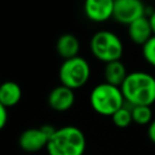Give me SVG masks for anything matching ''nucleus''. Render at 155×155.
<instances>
[{"label": "nucleus", "mask_w": 155, "mask_h": 155, "mask_svg": "<svg viewBox=\"0 0 155 155\" xmlns=\"http://www.w3.org/2000/svg\"><path fill=\"white\" fill-rule=\"evenodd\" d=\"M120 88L126 104L131 107L155 103V76L147 71L128 73Z\"/></svg>", "instance_id": "nucleus-1"}, {"label": "nucleus", "mask_w": 155, "mask_h": 155, "mask_svg": "<svg viewBox=\"0 0 155 155\" xmlns=\"http://www.w3.org/2000/svg\"><path fill=\"white\" fill-rule=\"evenodd\" d=\"M85 150V133L79 127L71 125L56 128L46 145L48 155H84Z\"/></svg>", "instance_id": "nucleus-2"}, {"label": "nucleus", "mask_w": 155, "mask_h": 155, "mask_svg": "<svg viewBox=\"0 0 155 155\" xmlns=\"http://www.w3.org/2000/svg\"><path fill=\"white\" fill-rule=\"evenodd\" d=\"M125 104L121 88L105 81L96 85L90 93V105L97 114L103 116H111Z\"/></svg>", "instance_id": "nucleus-3"}, {"label": "nucleus", "mask_w": 155, "mask_h": 155, "mask_svg": "<svg viewBox=\"0 0 155 155\" xmlns=\"http://www.w3.org/2000/svg\"><path fill=\"white\" fill-rule=\"evenodd\" d=\"M90 50L96 59L105 64L121 59L124 44L115 33L110 30H98L90 40Z\"/></svg>", "instance_id": "nucleus-4"}, {"label": "nucleus", "mask_w": 155, "mask_h": 155, "mask_svg": "<svg viewBox=\"0 0 155 155\" xmlns=\"http://www.w3.org/2000/svg\"><path fill=\"white\" fill-rule=\"evenodd\" d=\"M90 63L81 56L64 59L58 70V78L61 84L74 91L84 87L90 80Z\"/></svg>", "instance_id": "nucleus-5"}, {"label": "nucleus", "mask_w": 155, "mask_h": 155, "mask_svg": "<svg viewBox=\"0 0 155 155\" xmlns=\"http://www.w3.org/2000/svg\"><path fill=\"white\" fill-rule=\"evenodd\" d=\"M52 125H42L41 127H30L24 130L18 138V145L22 150L28 153H36L46 149L50 136L54 132Z\"/></svg>", "instance_id": "nucleus-6"}, {"label": "nucleus", "mask_w": 155, "mask_h": 155, "mask_svg": "<svg viewBox=\"0 0 155 155\" xmlns=\"http://www.w3.org/2000/svg\"><path fill=\"white\" fill-rule=\"evenodd\" d=\"M143 16L148 15L147 7L142 0H114L113 19L117 23L128 25Z\"/></svg>", "instance_id": "nucleus-7"}, {"label": "nucleus", "mask_w": 155, "mask_h": 155, "mask_svg": "<svg viewBox=\"0 0 155 155\" xmlns=\"http://www.w3.org/2000/svg\"><path fill=\"white\" fill-rule=\"evenodd\" d=\"M114 0H85L84 13L94 23H103L113 18Z\"/></svg>", "instance_id": "nucleus-8"}, {"label": "nucleus", "mask_w": 155, "mask_h": 155, "mask_svg": "<svg viewBox=\"0 0 155 155\" xmlns=\"http://www.w3.org/2000/svg\"><path fill=\"white\" fill-rule=\"evenodd\" d=\"M47 103L48 107L56 111H67L71 109L75 103V92L61 84L50 91Z\"/></svg>", "instance_id": "nucleus-9"}, {"label": "nucleus", "mask_w": 155, "mask_h": 155, "mask_svg": "<svg viewBox=\"0 0 155 155\" xmlns=\"http://www.w3.org/2000/svg\"><path fill=\"white\" fill-rule=\"evenodd\" d=\"M127 35L133 44L143 46L154 35L148 16H143V17L133 21L131 24H128L127 25Z\"/></svg>", "instance_id": "nucleus-10"}, {"label": "nucleus", "mask_w": 155, "mask_h": 155, "mask_svg": "<svg viewBox=\"0 0 155 155\" xmlns=\"http://www.w3.org/2000/svg\"><path fill=\"white\" fill-rule=\"evenodd\" d=\"M56 50H57V53L59 54V57L63 58V61L69 59V58L79 56L80 42L74 34L67 33L58 38V40L56 42Z\"/></svg>", "instance_id": "nucleus-11"}, {"label": "nucleus", "mask_w": 155, "mask_h": 155, "mask_svg": "<svg viewBox=\"0 0 155 155\" xmlns=\"http://www.w3.org/2000/svg\"><path fill=\"white\" fill-rule=\"evenodd\" d=\"M22 98V88L15 81H5L0 84V103L5 108H12L19 103Z\"/></svg>", "instance_id": "nucleus-12"}, {"label": "nucleus", "mask_w": 155, "mask_h": 155, "mask_svg": "<svg viewBox=\"0 0 155 155\" xmlns=\"http://www.w3.org/2000/svg\"><path fill=\"white\" fill-rule=\"evenodd\" d=\"M127 74L128 73L126 70V67L121 62V59L105 63V65H104L103 75H104V81L108 84H111V85L120 87L122 85L124 80L126 79Z\"/></svg>", "instance_id": "nucleus-13"}, {"label": "nucleus", "mask_w": 155, "mask_h": 155, "mask_svg": "<svg viewBox=\"0 0 155 155\" xmlns=\"http://www.w3.org/2000/svg\"><path fill=\"white\" fill-rule=\"evenodd\" d=\"M111 120H113L114 125L116 127H119V128H126V127H128L133 122L131 105L125 104L124 107H121L120 109H117L111 115Z\"/></svg>", "instance_id": "nucleus-14"}, {"label": "nucleus", "mask_w": 155, "mask_h": 155, "mask_svg": "<svg viewBox=\"0 0 155 155\" xmlns=\"http://www.w3.org/2000/svg\"><path fill=\"white\" fill-rule=\"evenodd\" d=\"M133 122L137 125H149L153 120V110L150 105H134L131 107Z\"/></svg>", "instance_id": "nucleus-15"}, {"label": "nucleus", "mask_w": 155, "mask_h": 155, "mask_svg": "<svg viewBox=\"0 0 155 155\" xmlns=\"http://www.w3.org/2000/svg\"><path fill=\"white\" fill-rule=\"evenodd\" d=\"M142 53H143L145 62L155 68V35H153L142 46Z\"/></svg>", "instance_id": "nucleus-16"}, {"label": "nucleus", "mask_w": 155, "mask_h": 155, "mask_svg": "<svg viewBox=\"0 0 155 155\" xmlns=\"http://www.w3.org/2000/svg\"><path fill=\"white\" fill-rule=\"evenodd\" d=\"M7 119H8L7 108H5V107L0 103V131L6 126V124H7Z\"/></svg>", "instance_id": "nucleus-17"}, {"label": "nucleus", "mask_w": 155, "mask_h": 155, "mask_svg": "<svg viewBox=\"0 0 155 155\" xmlns=\"http://www.w3.org/2000/svg\"><path fill=\"white\" fill-rule=\"evenodd\" d=\"M148 137L155 144V119H153L151 122L148 125Z\"/></svg>", "instance_id": "nucleus-18"}, {"label": "nucleus", "mask_w": 155, "mask_h": 155, "mask_svg": "<svg viewBox=\"0 0 155 155\" xmlns=\"http://www.w3.org/2000/svg\"><path fill=\"white\" fill-rule=\"evenodd\" d=\"M148 18H149V22H150V25H151L153 34L155 35V10H153V11L148 15Z\"/></svg>", "instance_id": "nucleus-19"}, {"label": "nucleus", "mask_w": 155, "mask_h": 155, "mask_svg": "<svg viewBox=\"0 0 155 155\" xmlns=\"http://www.w3.org/2000/svg\"><path fill=\"white\" fill-rule=\"evenodd\" d=\"M84 155H87V154H84Z\"/></svg>", "instance_id": "nucleus-20"}]
</instances>
